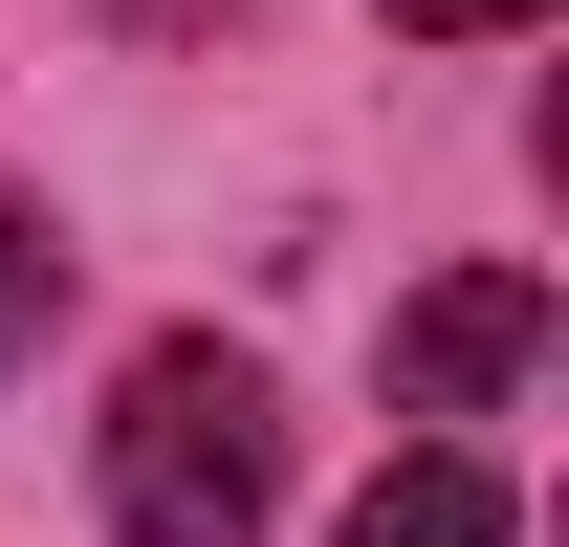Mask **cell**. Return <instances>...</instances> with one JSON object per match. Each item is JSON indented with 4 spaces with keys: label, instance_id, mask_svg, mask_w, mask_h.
<instances>
[{
    "label": "cell",
    "instance_id": "7a4b0ae2",
    "mask_svg": "<svg viewBox=\"0 0 569 547\" xmlns=\"http://www.w3.org/2000/svg\"><path fill=\"white\" fill-rule=\"evenodd\" d=\"M526 350H548V285H526V263H460V285H417V307H395V416H482Z\"/></svg>",
    "mask_w": 569,
    "mask_h": 547
},
{
    "label": "cell",
    "instance_id": "3957f363",
    "mask_svg": "<svg viewBox=\"0 0 569 547\" xmlns=\"http://www.w3.org/2000/svg\"><path fill=\"white\" fill-rule=\"evenodd\" d=\"M329 547H503V481L460 460V438H417V460L372 481V504H351V526H329Z\"/></svg>",
    "mask_w": 569,
    "mask_h": 547
},
{
    "label": "cell",
    "instance_id": "277c9868",
    "mask_svg": "<svg viewBox=\"0 0 569 547\" xmlns=\"http://www.w3.org/2000/svg\"><path fill=\"white\" fill-rule=\"evenodd\" d=\"M44 307H67V241H44V198H0V372L44 350Z\"/></svg>",
    "mask_w": 569,
    "mask_h": 547
},
{
    "label": "cell",
    "instance_id": "5b68a950",
    "mask_svg": "<svg viewBox=\"0 0 569 547\" xmlns=\"http://www.w3.org/2000/svg\"><path fill=\"white\" fill-rule=\"evenodd\" d=\"M417 44H503V22H548V0H395Z\"/></svg>",
    "mask_w": 569,
    "mask_h": 547
},
{
    "label": "cell",
    "instance_id": "6da1fadb",
    "mask_svg": "<svg viewBox=\"0 0 569 547\" xmlns=\"http://www.w3.org/2000/svg\"><path fill=\"white\" fill-rule=\"evenodd\" d=\"M284 504V395L241 372V350H132V395H110V526L132 547H263Z\"/></svg>",
    "mask_w": 569,
    "mask_h": 547
}]
</instances>
